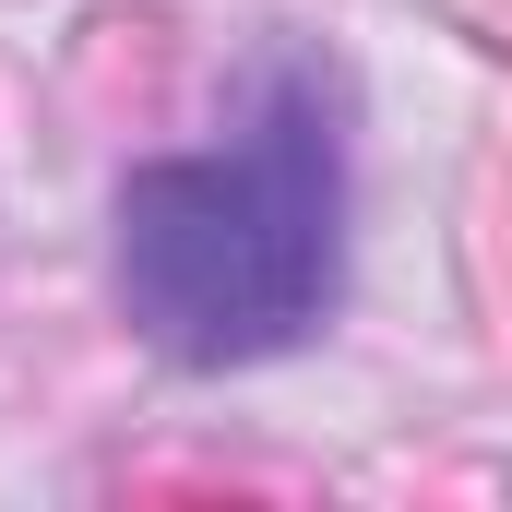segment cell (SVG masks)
Wrapping results in <instances>:
<instances>
[{
	"label": "cell",
	"mask_w": 512,
	"mask_h": 512,
	"mask_svg": "<svg viewBox=\"0 0 512 512\" xmlns=\"http://www.w3.org/2000/svg\"><path fill=\"white\" fill-rule=\"evenodd\" d=\"M108 274L131 334L179 370H262L346 298V72L262 48L215 143L143 155L108 203Z\"/></svg>",
	"instance_id": "1"
}]
</instances>
